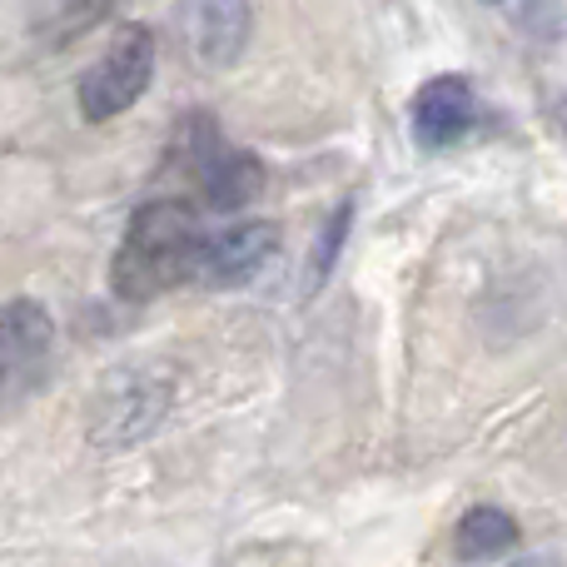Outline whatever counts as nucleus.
Instances as JSON below:
<instances>
[{
  "instance_id": "1",
  "label": "nucleus",
  "mask_w": 567,
  "mask_h": 567,
  "mask_svg": "<svg viewBox=\"0 0 567 567\" xmlns=\"http://www.w3.org/2000/svg\"><path fill=\"white\" fill-rule=\"evenodd\" d=\"M195 255H199L195 209L185 199H150V205L135 209L125 239H120L110 284H115L120 299L150 303L159 293L179 289L185 279H195Z\"/></svg>"
},
{
  "instance_id": "2",
  "label": "nucleus",
  "mask_w": 567,
  "mask_h": 567,
  "mask_svg": "<svg viewBox=\"0 0 567 567\" xmlns=\"http://www.w3.org/2000/svg\"><path fill=\"white\" fill-rule=\"evenodd\" d=\"M169 403H175V379L165 369L155 363L115 369L90 403V439L100 449H130L165 423Z\"/></svg>"
},
{
  "instance_id": "3",
  "label": "nucleus",
  "mask_w": 567,
  "mask_h": 567,
  "mask_svg": "<svg viewBox=\"0 0 567 567\" xmlns=\"http://www.w3.org/2000/svg\"><path fill=\"white\" fill-rule=\"evenodd\" d=\"M155 80V30L150 25H120L105 55L80 75V115L90 125L125 115Z\"/></svg>"
},
{
  "instance_id": "4",
  "label": "nucleus",
  "mask_w": 567,
  "mask_h": 567,
  "mask_svg": "<svg viewBox=\"0 0 567 567\" xmlns=\"http://www.w3.org/2000/svg\"><path fill=\"white\" fill-rule=\"evenodd\" d=\"M175 150L215 209H245L249 199H259V189H265V165H259L249 150L225 145V135L215 130L209 115H189L185 125H179Z\"/></svg>"
},
{
  "instance_id": "5",
  "label": "nucleus",
  "mask_w": 567,
  "mask_h": 567,
  "mask_svg": "<svg viewBox=\"0 0 567 567\" xmlns=\"http://www.w3.org/2000/svg\"><path fill=\"white\" fill-rule=\"evenodd\" d=\"M50 343H55V323L45 303L10 299L0 309V403H16L20 393L35 389L50 363Z\"/></svg>"
},
{
  "instance_id": "6",
  "label": "nucleus",
  "mask_w": 567,
  "mask_h": 567,
  "mask_svg": "<svg viewBox=\"0 0 567 567\" xmlns=\"http://www.w3.org/2000/svg\"><path fill=\"white\" fill-rule=\"evenodd\" d=\"M279 249V229L265 219H239L225 225L215 235H199V255H195V279L205 289H239L275 259Z\"/></svg>"
},
{
  "instance_id": "7",
  "label": "nucleus",
  "mask_w": 567,
  "mask_h": 567,
  "mask_svg": "<svg viewBox=\"0 0 567 567\" xmlns=\"http://www.w3.org/2000/svg\"><path fill=\"white\" fill-rule=\"evenodd\" d=\"M478 120V95L463 75H433L429 85L413 95V140L423 150H449Z\"/></svg>"
},
{
  "instance_id": "8",
  "label": "nucleus",
  "mask_w": 567,
  "mask_h": 567,
  "mask_svg": "<svg viewBox=\"0 0 567 567\" xmlns=\"http://www.w3.org/2000/svg\"><path fill=\"white\" fill-rule=\"evenodd\" d=\"M249 25H255L249 0H189V45L209 70H225L245 55Z\"/></svg>"
},
{
  "instance_id": "9",
  "label": "nucleus",
  "mask_w": 567,
  "mask_h": 567,
  "mask_svg": "<svg viewBox=\"0 0 567 567\" xmlns=\"http://www.w3.org/2000/svg\"><path fill=\"white\" fill-rule=\"evenodd\" d=\"M518 538H523L518 518L483 503V508H468L458 518V528H453V553H458L463 563H493V558L518 548Z\"/></svg>"
},
{
  "instance_id": "10",
  "label": "nucleus",
  "mask_w": 567,
  "mask_h": 567,
  "mask_svg": "<svg viewBox=\"0 0 567 567\" xmlns=\"http://www.w3.org/2000/svg\"><path fill=\"white\" fill-rule=\"evenodd\" d=\"M115 0H35V25L45 40H70L90 30Z\"/></svg>"
},
{
  "instance_id": "11",
  "label": "nucleus",
  "mask_w": 567,
  "mask_h": 567,
  "mask_svg": "<svg viewBox=\"0 0 567 567\" xmlns=\"http://www.w3.org/2000/svg\"><path fill=\"white\" fill-rule=\"evenodd\" d=\"M349 225H353V205H349V199H343V205L329 215V225H323L319 245H313V259H309V293H319L323 284H329L333 265H339V249H343V239H349Z\"/></svg>"
},
{
  "instance_id": "12",
  "label": "nucleus",
  "mask_w": 567,
  "mask_h": 567,
  "mask_svg": "<svg viewBox=\"0 0 567 567\" xmlns=\"http://www.w3.org/2000/svg\"><path fill=\"white\" fill-rule=\"evenodd\" d=\"M508 567H558L553 558H518V563H508Z\"/></svg>"
},
{
  "instance_id": "13",
  "label": "nucleus",
  "mask_w": 567,
  "mask_h": 567,
  "mask_svg": "<svg viewBox=\"0 0 567 567\" xmlns=\"http://www.w3.org/2000/svg\"><path fill=\"white\" fill-rule=\"evenodd\" d=\"M483 6H508V0H483Z\"/></svg>"
}]
</instances>
